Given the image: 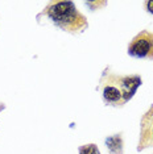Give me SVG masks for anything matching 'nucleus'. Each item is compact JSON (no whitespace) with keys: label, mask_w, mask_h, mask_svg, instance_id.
<instances>
[{"label":"nucleus","mask_w":153,"mask_h":154,"mask_svg":"<svg viewBox=\"0 0 153 154\" xmlns=\"http://www.w3.org/2000/svg\"><path fill=\"white\" fill-rule=\"evenodd\" d=\"M123 137L121 134H115L106 138V146L110 154H123Z\"/></svg>","instance_id":"5"},{"label":"nucleus","mask_w":153,"mask_h":154,"mask_svg":"<svg viewBox=\"0 0 153 154\" xmlns=\"http://www.w3.org/2000/svg\"><path fill=\"white\" fill-rule=\"evenodd\" d=\"M140 85L141 78L137 75H116L106 72L100 80L104 103L115 107L124 106L132 99Z\"/></svg>","instance_id":"1"},{"label":"nucleus","mask_w":153,"mask_h":154,"mask_svg":"<svg viewBox=\"0 0 153 154\" xmlns=\"http://www.w3.org/2000/svg\"><path fill=\"white\" fill-rule=\"evenodd\" d=\"M128 54L136 58L153 59V32L141 30L128 45Z\"/></svg>","instance_id":"3"},{"label":"nucleus","mask_w":153,"mask_h":154,"mask_svg":"<svg viewBox=\"0 0 153 154\" xmlns=\"http://www.w3.org/2000/svg\"><path fill=\"white\" fill-rule=\"evenodd\" d=\"M78 154H100V150L95 143H86L79 146Z\"/></svg>","instance_id":"6"},{"label":"nucleus","mask_w":153,"mask_h":154,"mask_svg":"<svg viewBox=\"0 0 153 154\" xmlns=\"http://www.w3.org/2000/svg\"><path fill=\"white\" fill-rule=\"evenodd\" d=\"M87 5L91 7V9H92V7H104L106 5V2H89V3H86Z\"/></svg>","instance_id":"8"},{"label":"nucleus","mask_w":153,"mask_h":154,"mask_svg":"<svg viewBox=\"0 0 153 154\" xmlns=\"http://www.w3.org/2000/svg\"><path fill=\"white\" fill-rule=\"evenodd\" d=\"M144 8L145 11L152 13L153 15V0H148V2H144Z\"/></svg>","instance_id":"7"},{"label":"nucleus","mask_w":153,"mask_h":154,"mask_svg":"<svg viewBox=\"0 0 153 154\" xmlns=\"http://www.w3.org/2000/svg\"><path fill=\"white\" fill-rule=\"evenodd\" d=\"M42 13L52 23L55 24V26L73 34L82 33L89 26L86 16L76 9L73 2H66V0L49 2Z\"/></svg>","instance_id":"2"},{"label":"nucleus","mask_w":153,"mask_h":154,"mask_svg":"<svg viewBox=\"0 0 153 154\" xmlns=\"http://www.w3.org/2000/svg\"><path fill=\"white\" fill-rule=\"evenodd\" d=\"M153 146V104L142 115L140 121V138L137 143V152Z\"/></svg>","instance_id":"4"}]
</instances>
